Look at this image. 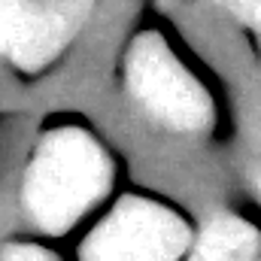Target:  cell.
<instances>
[{
  "mask_svg": "<svg viewBox=\"0 0 261 261\" xmlns=\"http://www.w3.org/2000/svg\"><path fill=\"white\" fill-rule=\"evenodd\" d=\"M110 161L82 130L49 134L24 176V210L49 234L70 231L110 189Z\"/></svg>",
  "mask_w": 261,
  "mask_h": 261,
  "instance_id": "6da1fadb",
  "label": "cell"
},
{
  "mask_svg": "<svg viewBox=\"0 0 261 261\" xmlns=\"http://www.w3.org/2000/svg\"><path fill=\"white\" fill-rule=\"evenodd\" d=\"M192 246L186 222L152 200H122L82 243V261H179Z\"/></svg>",
  "mask_w": 261,
  "mask_h": 261,
  "instance_id": "7a4b0ae2",
  "label": "cell"
},
{
  "mask_svg": "<svg viewBox=\"0 0 261 261\" xmlns=\"http://www.w3.org/2000/svg\"><path fill=\"white\" fill-rule=\"evenodd\" d=\"M128 88L155 122L173 130H200L210 122V100L203 88L155 37L137 40L128 52Z\"/></svg>",
  "mask_w": 261,
  "mask_h": 261,
  "instance_id": "3957f363",
  "label": "cell"
},
{
  "mask_svg": "<svg viewBox=\"0 0 261 261\" xmlns=\"http://www.w3.org/2000/svg\"><path fill=\"white\" fill-rule=\"evenodd\" d=\"M85 0H0V55L24 70L49 64L67 46Z\"/></svg>",
  "mask_w": 261,
  "mask_h": 261,
  "instance_id": "277c9868",
  "label": "cell"
},
{
  "mask_svg": "<svg viewBox=\"0 0 261 261\" xmlns=\"http://www.w3.org/2000/svg\"><path fill=\"white\" fill-rule=\"evenodd\" d=\"M189 261H261V237L240 216L216 213L197 234Z\"/></svg>",
  "mask_w": 261,
  "mask_h": 261,
  "instance_id": "5b68a950",
  "label": "cell"
},
{
  "mask_svg": "<svg viewBox=\"0 0 261 261\" xmlns=\"http://www.w3.org/2000/svg\"><path fill=\"white\" fill-rule=\"evenodd\" d=\"M222 9H228L234 18H240L246 28H252L261 40V0H216Z\"/></svg>",
  "mask_w": 261,
  "mask_h": 261,
  "instance_id": "8992f818",
  "label": "cell"
},
{
  "mask_svg": "<svg viewBox=\"0 0 261 261\" xmlns=\"http://www.w3.org/2000/svg\"><path fill=\"white\" fill-rule=\"evenodd\" d=\"M0 261H58L52 252L40 249V246H31V243H12L0 252Z\"/></svg>",
  "mask_w": 261,
  "mask_h": 261,
  "instance_id": "52a82bcc",
  "label": "cell"
},
{
  "mask_svg": "<svg viewBox=\"0 0 261 261\" xmlns=\"http://www.w3.org/2000/svg\"><path fill=\"white\" fill-rule=\"evenodd\" d=\"M252 189H255V197H258V203H261V167L255 170V176H252Z\"/></svg>",
  "mask_w": 261,
  "mask_h": 261,
  "instance_id": "ba28073f",
  "label": "cell"
}]
</instances>
